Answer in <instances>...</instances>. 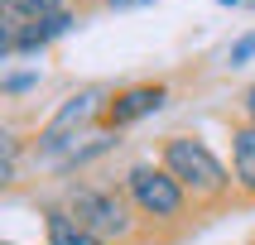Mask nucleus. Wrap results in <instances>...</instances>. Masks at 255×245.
Returning <instances> with one entry per match:
<instances>
[{"label": "nucleus", "mask_w": 255, "mask_h": 245, "mask_svg": "<svg viewBox=\"0 0 255 245\" xmlns=\"http://www.w3.org/2000/svg\"><path fill=\"white\" fill-rule=\"evenodd\" d=\"M164 168L193 192H222V183H227V168L198 140H169L164 144Z\"/></svg>", "instance_id": "1"}, {"label": "nucleus", "mask_w": 255, "mask_h": 245, "mask_svg": "<svg viewBox=\"0 0 255 245\" xmlns=\"http://www.w3.org/2000/svg\"><path fill=\"white\" fill-rule=\"evenodd\" d=\"M68 216L77 221L82 231H92V236H121V231L130 226L126 216V202L116 197V192H101V187H77L68 197Z\"/></svg>", "instance_id": "2"}, {"label": "nucleus", "mask_w": 255, "mask_h": 245, "mask_svg": "<svg viewBox=\"0 0 255 245\" xmlns=\"http://www.w3.org/2000/svg\"><path fill=\"white\" fill-rule=\"evenodd\" d=\"M126 183H130V197L140 202L144 212H154V216H178V207H183V183H178L169 168L135 163Z\"/></svg>", "instance_id": "3"}, {"label": "nucleus", "mask_w": 255, "mask_h": 245, "mask_svg": "<svg viewBox=\"0 0 255 245\" xmlns=\"http://www.w3.org/2000/svg\"><path fill=\"white\" fill-rule=\"evenodd\" d=\"M97 106H101V91H97V86H92V91H82V96H72L68 106H63V111H58L53 120L43 125L39 144H43V149H58V144H68V135H72V130H82L87 120L97 115Z\"/></svg>", "instance_id": "4"}, {"label": "nucleus", "mask_w": 255, "mask_h": 245, "mask_svg": "<svg viewBox=\"0 0 255 245\" xmlns=\"http://www.w3.org/2000/svg\"><path fill=\"white\" fill-rule=\"evenodd\" d=\"M159 106H164V86H130L126 96L111 101V125H130V120H140Z\"/></svg>", "instance_id": "5"}, {"label": "nucleus", "mask_w": 255, "mask_h": 245, "mask_svg": "<svg viewBox=\"0 0 255 245\" xmlns=\"http://www.w3.org/2000/svg\"><path fill=\"white\" fill-rule=\"evenodd\" d=\"M48 245H106V241L92 236V231H82L68 212H53L48 216Z\"/></svg>", "instance_id": "6"}, {"label": "nucleus", "mask_w": 255, "mask_h": 245, "mask_svg": "<svg viewBox=\"0 0 255 245\" xmlns=\"http://www.w3.org/2000/svg\"><path fill=\"white\" fill-rule=\"evenodd\" d=\"M231 163H236V178H241V187H251V192H255V125L236 130V144H231Z\"/></svg>", "instance_id": "7"}, {"label": "nucleus", "mask_w": 255, "mask_h": 245, "mask_svg": "<svg viewBox=\"0 0 255 245\" xmlns=\"http://www.w3.org/2000/svg\"><path fill=\"white\" fill-rule=\"evenodd\" d=\"M5 14H19V19H43V14H58L63 0H0Z\"/></svg>", "instance_id": "8"}, {"label": "nucleus", "mask_w": 255, "mask_h": 245, "mask_svg": "<svg viewBox=\"0 0 255 245\" xmlns=\"http://www.w3.org/2000/svg\"><path fill=\"white\" fill-rule=\"evenodd\" d=\"M255 58V34H246V39L231 43V68H241V63H251Z\"/></svg>", "instance_id": "9"}, {"label": "nucleus", "mask_w": 255, "mask_h": 245, "mask_svg": "<svg viewBox=\"0 0 255 245\" xmlns=\"http://www.w3.org/2000/svg\"><path fill=\"white\" fill-rule=\"evenodd\" d=\"M111 10H135V5H149V0H106Z\"/></svg>", "instance_id": "10"}, {"label": "nucleus", "mask_w": 255, "mask_h": 245, "mask_svg": "<svg viewBox=\"0 0 255 245\" xmlns=\"http://www.w3.org/2000/svg\"><path fill=\"white\" fill-rule=\"evenodd\" d=\"M246 111H251V125H255V86H251V96H246Z\"/></svg>", "instance_id": "11"}, {"label": "nucleus", "mask_w": 255, "mask_h": 245, "mask_svg": "<svg viewBox=\"0 0 255 245\" xmlns=\"http://www.w3.org/2000/svg\"><path fill=\"white\" fill-rule=\"evenodd\" d=\"M222 5H241V0H222Z\"/></svg>", "instance_id": "12"}]
</instances>
